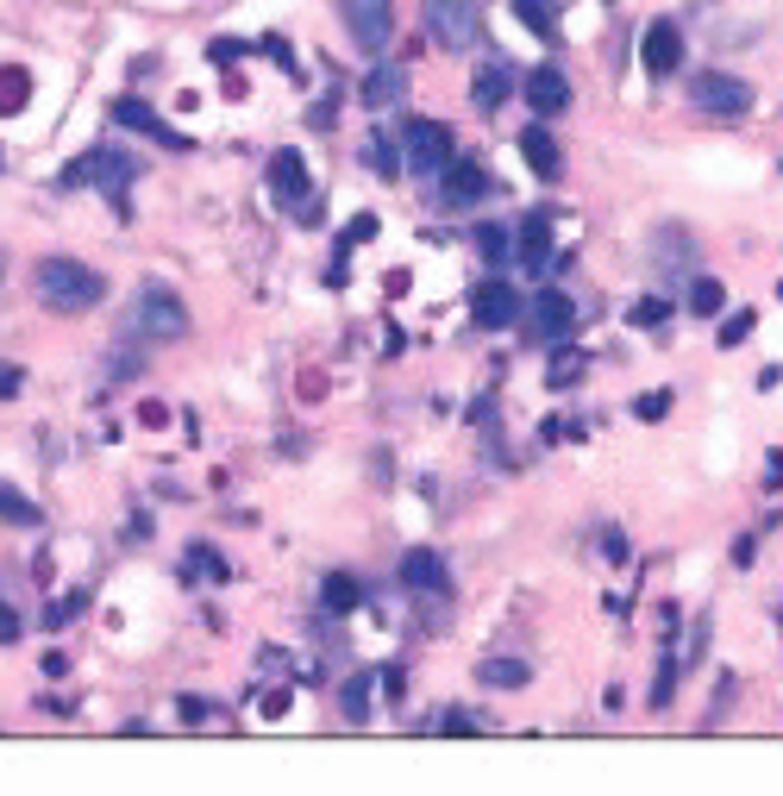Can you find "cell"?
<instances>
[{"label": "cell", "instance_id": "1", "mask_svg": "<svg viewBox=\"0 0 783 796\" xmlns=\"http://www.w3.org/2000/svg\"><path fill=\"white\" fill-rule=\"evenodd\" d=\"M32 276H39V295L57 314H82V308H95L100 295H107V283H100L88 264H76V257H44Z\"/></svg>", "mask_w": 783, "mask_h": 796}, {"label": "cell", "instance_id": "2", "mask_svg": "<svg viewBox=\"0 0 783 796\" xmlns=\"http://www.w3.org/2000/svg\"><path fill=\"white\" fill-rule=\"evenodd\" d=\"M132 176H138V157L132 151H88L76 157L69 170H63V189H100V194H126L132 189Z\"/></svg>", "mask_w": 783, "mask_h": 796}, {"label": "cell", "instance_id": "3", "mask_svg": "<svg viewBox=\"0 0 783 796\" xmlns=\"http://www.w3.org/2000/svg\"><path fill=\"white\" fill-rule=\"evenodd\" d=\"M427 32L446 51H476L483 44V13H476V0H427Z\"/></svg>", "mask_w": 783, "mask_h": 796}, {"label": "cell", "instance_id": "4", "mask_svg": "<svg viewBox=\"0 0 783 796\" xmlns=\"http://www.w3.org/2000/svg\"><path fill=\"white\" fill-rule=\"evenodd\" d=\"M689 100L715 119H740L746 107H752V82L727 76V70H696V76H689Z\"/></svg>", "mask_w": 783, "mask_h": 796}, {"label": "cell", "instance_id": "5", "mask_svg": "<svg viewBox=\"0 0 783 796\" xmlns=\"http://www.w3.org/2000/svg\"><path fill=\"white\" fill-rule=\"evenodd\" d=\"M339 13H345V32L357 39L364 57H383V51H389V32H395L389 0H339Z\"/></svg>", "mask_w": 783, "mask_h": 796}, {"label": "cell", "instance_id": "6", "mask_svg": "<svg viewBox=\"0 0 783 796\" xmlns=\"http://www.w3.org/2000/svg\"><path fill=\"white\" fill-rule=\"evenodd\" d=\"M527 332H533V346H565L577 332V301L565 289H539L527 308Z\"/></svg>", "mask_w": 783, "mask_h": 796}, {"label": "cell", "instance_id": "7", "mask_svg": "<svg viewBox=\"0 0 783 796\" xmlns=\"http://www.w3.org/2000/svg\"><path fill=\"white\" fill-rule=\"evenodd\" d=\"M138 332H151V339H182L189 332V308H182L176 289H163V283H151V289L138 295Z\"/></svg>", "mask_w": 783, "mask_h": 796}, {"label": "cell", "instance_id": "8", "mask_svg": "<svg viewBox=\"0 0 783 796\" xmlns=\"http://www.w3.org/2000/svg\"><path fill=\"white\" fill-rule=\"evenodd\" d=\"M270 189L276 201L289 208L294 220H320V208H313V189H308V163H301V151H276L270 157Z\"/></svg>", "mask_w": 783, "mask_h": 796}, {"label": "cell", "instance_id": "9", "mask_svg": "<svg viewBox=\"0 0 783 796\" xmlns=\"http://www.w3.org/2000/svg\"><path fill=\"white\" fill-rule=\"evenodd\" d=\"M483 194H490V170H483L476 157H451L446 170H439V208L464 214V208H476Z\"/></svg>", "mask_w": 783, "mask_h": 796}, {"label": "cell", "instance_id": "10", "mask_svg": "<svg viewBox=\"0 0 783 796\" xmlns=\"http://www.w3.org/2000/svg\"><path fill=\"white\" fill-rule=\"evenodd\" d=\"M401 151H408L414 170H427V176H439L451 157H458V151H451V126H439V119H408Z\"/></svg>", "mask_w": 783, "mask_h": 796}, {"label": "cell", "instance_id": "11", "mask_svg": "<svg viewBox=\"0 0 783 796\" xmlns=\"http://www.w3.org/2000/svg\"><path fill=\"white\" fill-rule=\"evenodd\" d=\"M514 257H521V264H527L533 276L558 264V245H551V214H546V208L521 220V233H514Z\"/></svg>", "mask_w": 783, "mask_h": 796}, {"label": "cell", "instance_id": "12", "mask_svg": "<svg viewBox=\"0 0 783 796\" xmlns=\"http://www.w3.org/2000/svg\"><path fill=\"white\" fill-rule=\"evenodd\" d=\"M114 119L119 126H126V132H138V138H157V145H163V151H195V145H189V138L182 132H170V126H163V119L151 114V107H144V100H114Z\"/></svg>", "mask_w": 783, "mask_h": 796}, {"label": "cell", "instance_id": "13", "mask_svg": "<svg viewBox=\"0 0 783 796\" xmlns=\"http://www.w3.org/2000/svg\"><path fill=\"white\" fill-rule=\"evenodd\" d=\"M677 63H684V32H677V20H652L646 25V70L652 76H677Z\"/></svg>", "mask_w": 783, "mask_h": 796}, {"label": "cell", "instance_id": "14", "mask_svg": "<svg viewBox=\"0 0 783 796\" xmlns=\"http://www.w3.org/2000/svg\"><path fill=\"white\" fill-rule=\"evenodd\" d=\"M527 107L539 119H551V114H565L570 107V82H565V70H551V63H539L527 76Z\"/></svg>", "mask_w": 783, "mask_h": 796}, {"label": "cell", "instance_id": "15", "mask_svg": "<svg viewBox=\"0 0 783 796\" xmlns=\"http://www.w3.org/2000/svg\"><path fill=\"white\" fill-rule=\"evenodd\" d=\"M470 308H476V327L502 332V327H514V320H521V295H514L508 283H483V289H476V301H470Z\"/></svg>", "mask_w": 783, "mask_h": 796}, {"label": "cell", "instance_id": "16", "mask_svg": "<svg viewBox=\"0 0 783 796\" xmlns=\"http://www.w3.org/2000/svg\"><path fill=\"white\" fill-rule=\"evenodd\" d=\"M401 95H408V70H401V63H376L371 76H364V88H357V100H364V107H376V114H383V107H395Z\"/></svg>", "mask_w": 783, "mask_h": 796}, {"label": "cell", "instance_id": "17", "mask_svg": "<svg viewBox=\"0 0 783 796\" xmlns=\"http://www.w3.org/2000/svg\"><path fill=\"white\" fill-rule=\"evenodd\" d=\"M521 157H527V170L539 176V182H558V176H565V157H558L546 126H527V132H521Z\"/></svg>", "mask_w": 783, "mask_h": 796}, {"label": "cell", "instance_id": "18", "mask_svg": "<svg viewBox=\"0 0 783 796\" xmlns=\"http://www.w3.org/2000/svg\"><path fill=\"white\" fill-rule=\"evenodd\" d=\"M401 583H408V590H420V596H439V590H446V559H439L432 545L408 552V559H401Z\"/></svg>", "mask_w": 783, "mask_h": 796}, {"label": "cell", "instance_id": "19", "mask_svg": "<svg viewBox=\"0 0 783 796\" xmlns=\"http://www.w3.org/2000/svg\"><path fill=\"white\" fill-rule=\"evenodd\" d=\"M508 88H514V70L502 57H490L483 70H476V82H470V100H476L483 114H495V107L508 100Z\"/></svg>", "mask_w": 783, "mask_h": 796}, {"label": "cell", "instance_id": "20", "mask_svg": "<svg viewBox=\"0 0 783 796\" xmlns=\"http://www.w3.org/2000/svg\"><path fill=\"white\" fill-rule=\"evenodd\" d=\"M533 678L527 659H514V652H495V659H476V683H490V690H521Z\"/></svg>", "mask_w": 783, "mask_h": 796}, {"label": "cell", "instance_id": "21", "mask_svg": "<svg viewBox=\"0 0 783 796\" xmlns=\"http://www.w3.org/2000/svg\"><path fill=\"white\" fill-rule=\"evenodd\" d=\"M376 671H357L352 683H345V690H339V702H345V721H352V728H364V721H371V690H376Z\"/></svg>", "mask_w": 783, "mask_h": 796}, {"label": "cell", "instance_id": "22", "mask_svg": "<svg viewBox=\"0 0 783 796\" xmlns=\"http://www.w3.org/2000/svg\"><path fill=\"white\" fill-rule=\"evenodd\" d=\"M320 608H326V615H352L357 608V583L345 577V571H333V577L320 583Z\"/></svg>", "mask_w": 783, "mask_h": 796}, {"label": "cell", "instance_id": "23", "mask_svg": "<svg viewBox=\"0 0 783 796\" xmlns=\"http://www.w3.org/2000/svg\"><path fill=\"white\" fill-rule=\"evenodd\" d=\"M364 163H371V170L383 176V182H389V176H401V163H408V157H401V145H395V138L376 132L371 145H364Z\"/></svg>", "mask_w": 783, "mask_h": 796}, {"label": "cell", "instance_id": "24", "mask_svg": "<svg viewBox=\"0 0 783 796\" xmlns=\"http://www.w3.org/2000/svg\"><path fill=\"white\" fill-rule=\"evenodd\" d=\"M514 20L527 25V32H539V39H558V20H551V0H514Z\"/></svg>", "mask_w": 783, "mask_h": 796}, {"label": "cell", "instance_id": "25", "mask_svg": "<svg viewBox=\"0 0 783 796\" xmlns=\"http://www.w3.org/2000/svg\"><path fill=\"white\" fill-rule=\"evenodd\" d=\"M721 308H727V289L715 283V276H696V283H689V314H702V320H715Z\"/></svg>", "mask_w": 783, "mask_h": 796}, {"label": "cell", "instance_id": "26", "mask_svg": "<svg viewBox=\"0 0 783 796\" xmlns=\"http://www.w3.org/2000/svg\"><path fill=\"white\" fill-rule=\"evenodd\" d=\"M0 521H13V527H39V502H25L13 484H0Z\"/></svg>", "mask_w": 783, "mask_h": 796}, {"label": "cell", "instance_id": "27", "mask_svg": "<svg viewBox=\"0 0 783 796\" xmlns=\"http://www.w3.org/2000/svg\"><path fill=\"white\" fill-rule=\"evenodd\" d=\"M25 95H32V76L25 70H0V114H20Z\"/></svg>", "mask_w": 783, "mask_h": 796}, {"label": "cell", "instance_id": "28", "mask_svg": "<svg viewBox=\"0 0 783 796\" xmlns=\"http://www.w3.org/2000/svg\"><path fill=\"white\" fill-rule=\"evenodd\" d=\"M677 665H684V652H665V659H658V683H652V709H671V697H677Z\"/></svg>", "mask_w": 783, "mask_h": 796}, {"label": "cell", "instance_id": "29", "mask_svg": "<svg viewBox=\"0 0 783 796\" xmlns=\"http://www.w3.org/2000/svg\"><path fill=\"white\" fill-rule=\"evenodd\" d=\"M546 376H551V389H570V383H577V376H583V351H558V358H551V370H546Z\"/></svg>", "mask_w": 783, "mask_h": 796}, {"label": "cell", "instance_id": "30", "mask_svg": "<svg viewBox=\"0 0 783 796\" xmlns=\"http://www.w3.org/2000/svg\"><path fill=\"white\" fill-rule=\"evenodd\" d=\"M189 577H226V559L214 545H189Z\"/></svg>", "mask_w": 783, "mask_h": 796}, {"label": "cell", "instance_id": "31", "mask_svg": "<svg viewBox=\"0 0 783 796\" xmlns=\"http://www.w3.org/2000/svg\"><path fill=\"white\" fill-rule=\"evenodd\" d=\"M665 320H671V301H665V295H646V301L633 308V327H665Z\"/></svg>", "mask_w": 783, "mask_h": 796}, {"label": "cell", "instance_id": "32", "mask_svg": "<svg viewBox=\"0 0 783 796\" xmlns=\"http://www.w3.org/2000/svg\"><path fill=\"white\" fill-rule=\"evenodd\" d=\"M476 252L490 257V264H502V257H514V252H508V233H502V226H483V233H476Z\"/></svg>", "mask_w": 783, "mask_h": 796}, {"label": "cell", "instance_id": "33", "mask_svg": "<svg viewBox=\"0 0 783 796\" xmlns=\"http://www.w3.org/2000/svg\"><path fill=\"white\" fill-rule=\"evenodd\" d=\"M671 402H677L671 389H646V395H640V421H665V414H671Z\"/></svg>", "mask_w": 783, "mask_h": 796}, {"label": "cell", "instance_id": "34", "mask_svg": "<svg viewBox=\"0 0 783 796\" xmlns=\"http://www.w3.org/2000/svg\"><path fill=\"white\" fill-rule=\"evenodd\" d=\"M207 57H214L219 70H233V63L245 57V44H238V39H214V44H207Z\"/></svg>", "mask_w": 783, "mask_h": 796}, {"label": "cell", "instance_id": "35", "mask_svg": "<svg viewBox=\"0 0 783 796\" xmlns=\"http://www.w3.org/2000/svg\"><path fill=\"white\" fill-rule=\"evenodd\" d=\"M746 332H752V314H733V320H721V346L733 351L746 339Z\"/></svg>", "mask_w": 783, "mask_h": 796}, {"label": "cell", "instance_id": "36", "mask_svg": "<svg viewBox=\"0 0 783 796\" xmlns=\"http://www.w3.org/2000/svg\"><path fill=\"white\" fill-rule=\"evenodd\" d=\"M439 734H476V715L451 709V715H439Z\"/></svg>", "mask_w": 783, "mask_h": 796}, {"label": "cell", "instance_id": "37", "mask_svg": "<svg viewBox=\"0 0 783 796\" xmlns=\"http://www.w3.org/2000/svg\"><path fill=\"white\" fill-rule=\"evenodd\" d=\"M25 389V370L20 364H0V402H7V395H20Z\"/></svg>", "mask_w": 783, "mask_h": 796}, {"label": "cell", "instance_id": "38", "mask_svg": "<svg viewBox=\"0 0 783 796\" xmlns=\"http://www.w3.org/2000/svg\"><path fill=\"white\" fill-rule=\"evenodd\" d=\"M364 238H376V220L371 214H357L352 226H345V245H364Z\"/></svg>", "mask_w": 783, "mask_h": 796}, {"label": "cell", "instance_id": "39", "mask_svg": "<svg viewBox=\"0 0 783 796\" xmlns=\"http://www.w3.org/2000/svg\"><path fill=\"white\" fill-rule=\"evenodd\" d=\"M76 608H88V596H82V590H69V596H63V603L51 608V622H69V615H76Z\"/></svg>", "mask_w": 783, "mask_h": 796}, {"label": "cell", "instance_id": "40", "mask_svg": "<svg viewBox=\"0 0 783 796\" xmlns=\"http://www.w3.org/2000/svg\"><path fill=\"white\" fill-rule=\"evenodd\" d=\"M13 640H20V615L0 603V646H13Z\"/></svg>", "mask_w": 783, "mask_h": 796}, {"label": "cell", "instance_id": "41", "mask_svg": "<svg viewBox=\"0 0 783 796\" xmlns=\"http://www.w3.org/2000/svg\"><path fill=\"white\" fill-rule=\"evenodd\" d=\"M176 715H182V721H207V697H182Z\"/></svg>", "mask_w": 783, "mask_h": 796}, {"label": "cell", "instance_id": "42", "mask_svg": "<svg viewBox=\"0 0 783 796\" xmlns=\"http://www.w3.org/2000/svg\"><path fill=\"white\" fill-rule=\"evenodd\" d=\"M602 545H608V559H614V564H626V559H633V552H626V540H621V533H614V527H608V533H602Z\"/></svg>", "mask_w": 783, "mask_h": 796}, {"label": "cell", "instance_id": "43", "mask_svg": "<svg viewBox=\"0 0 783 796\" xmlns=\"http://www.w3.org/2000/svg\"><path fill=\"white\" fill-rule=\"evenodd\" d=\"M138 421H144V427H163V421H170V408H163V402H144V408H138Z\"/></svg>", "mask_w": 783, "mask_h": 796}, {"label": "cell", "instance_id": "44", "mask_svg": "<svg viewBox=\"0 0 783 796\" xmlns=\"http://www.w3.org/2000/svg\"><path fill=\"white\" fill-rule=\"evenodd\" d=\"M264 715H289V690H270V697H264Z\"/></svg>", "mask_w": 783, "mask_h": 796}]
</instances>
